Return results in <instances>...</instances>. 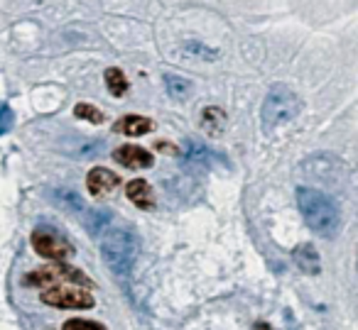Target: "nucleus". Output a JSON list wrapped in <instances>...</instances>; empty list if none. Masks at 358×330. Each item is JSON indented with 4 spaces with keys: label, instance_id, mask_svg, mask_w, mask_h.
I'll list each match as a JSON object with an SVG mask.
<instances>
[{
    "label": "nucleus",
    "instance_id": "21",
    "mask_svg": "<svg viewBox=\"0 0 358 330\" xmlns=\"http://www.w3.org/2000/svg\"><path fill=\"white\" fill-rule=\"evenodd\" d=\"M187 50H189V52H199V57H206V59H216V54H219V52L206 50V47L194 45V42H189V45H187Z\"/></svg>",
    "mask_w": 358,
    "mask_h": 330
},
{
    "label": "nucleus",
    "instance_id": "7",
    "mask_svg": "<svg viewBox=\"0 0 358 330\" xmlns=\"http://www.w3.org/2000/svg\"><path fill=\"white\" fill-rule=\"evenodd\" d=\"M118 183H120V177L106 167H94L89 172V177H86V188H89V193L96 198L108 196Z\"/></svg>",
    "mask_w": 358,
    "mask_h": 330
},
{
    "label": "nucleus",
    "instance_id": "5",
    "mask_svg": "<svg viewBox=\"0 0 358 330\" xmlns=\"http://www.w3.org/2000/svg\"><path fill=\"white\" fill-rule=\"evenodd\" d=\"M32 250L37 252L45 260H55V262H66L69 257H74V245L62 235L57 227L52 225H37L32 230Z\"/></svg>",
    "mask_w": 358,
    "mask_h": 330
},
{
    "label": "nucleus",
    "instance_id": "20",
    "mask_svg": "<svg viewBox=\"0 0 358 330\" xmlns=\"http://www.w3.org/2000/svg\"><path fill=\"white\" fill-rule=\"evenodd\" d=\"M15 125V113H13L10 105H0V135H6Z\"/></svg>",
    "mask_w": 358,
    "mask_h": 330
},
{
    "label": "nucleus",
    "instance_id": "12",
    "mask_svg": "<svg viewBox=\"0 0 358 330\" xmlns=\"http://www.w3.org/2000/svg\"><path fill=\"white\" fill-rule=\"evenodd\" d=\"M185 157L192 159V162H196V164H204V167H214V164H226L224 154L214 152V149H209L206 144L196 142V140H187V142H185Z\"/></svg>",
    "mask_w": 358,
    "mask_h": 330
},
{
    "label": "nucleus",
    "instance_id": "14",
    "mask_svg": "<svg viewBox=\"0 0 358 330\" xmlns=\"http://www.w3.org/2000/svg\"><path fill=\"white\" fill-rule=\"evenodd\" d=\"M164 84H167V93L172 96L174 100L189 98L192 84L187 79H182V76H174V74H167V76H164Z\"/></svg>",
    "mask_w": 358,
    "mask_h": 330
},
{
    "label": "nucleus",
    "instance_id": "22",
    "mask_svg": "<svg viewBox=\"0 0 358 330\" xmlns=\"http://www.w3.org/2000/svg\"><path fill=\"white\" fill-rule=\"evenodd\" d=\"M253 328H255V330H273V325L265 323V320H258V323H255Z\"/></svg>",
    "mask_w": 358,
    "mask_h": 330
},
{
    "label": "nucleus",
    "instance_id": "3",
    "mask_svg": "<svg viewBox=\"0 0 358 330\" xmlns=\"http://www.w3.org/2000/svg\"><path fill=\"white\" fill-rule=\"evenodd\" d=\"M302 110V100L294 93L289 86L285 84H275L270 86L268 96L263 100V108H260V120H263L265 130H275L280 125L294 120Z\"/></svg>",
    "mask_w": 358,
    "mask_h": 330
},
{
    "label": "nucleus",
    "instance_id": "9",
    "mask_svg": "<svg viewBox=\"0 0 358 330\" xmlns=\"http://www.w3.org/2000/svg\"><path fill=\"white\" fill-rule=\"evenodd\" d=\"M292 260H294V264L299 267V271H302V274L317 276L319 271H322V260H319V252L314 250L312 242H304V245L294 247Z\"/></svg>",
    "mask_w": 358,
    "mask_h": 330
},
{
    "label": "nucleus",
    "instance_id": "1",
    "mask_svg": "<svg viewBox=\"0 0 358 330\" xmlns=\"http://www.w3.org/2000/svg\"><path fill=\"white\" fill-rule=\"evenodd\" d=\"M297 196V208L302 213L304 223L312 227L317 235L322 237H334L338 230V206L327 196L324 191H317L312 186H297L294 191Z\"/></svg>",
    "mask_w": 358,
    "mask_h": 330
},
{
    "label": "nucleus",
    "instance_id": "4",
    "mask_svg": "<svg viewBox=\"0 0 358 330\" xmlns=\"http://www.w3.org/2000/svg\"><path fill=\"white\" fill-rule=\"evenodd\" d=\"M22 284L32 286V289H55V286H66V284H79V286H86V289H94V281L81 269L66 264V262H57V264H47V267H40V269L30 271V274L22 279Z\"/></svg>",
    "mask_w": 358,
    "mask_h": 330
},
{
    "label": "nucleus",
    "instance_id": "13",
    "mask_svg": "<svg viewBox=\"0 0 358 330\" xmlns=\"http://www.w3.org/2000/svg\"><path fill=\"white\" fill-rule=\"evenodd\" d=\"M201 128L209 135H221L226 130V113L216 105H209V108L201 110Z\"/></svg>",
    "mask_w": 358,
    "mask_h": 330
},
{
    "label": "nucleus",
    "instance_id": "8",
    "mask_svg": "<svg viewBox=\"0 0 358 330\" xmlns=\"http://www.w3.org/2000/svg\"><path fill=\"white\" fill-rule=\"evenodd\" d=\"M113 159L128 169H150L155 164L152 152L138 147V144H123V147L113 149Z\"/></svg>",
    "mask_w": 358,
    "mask_h": 330
},
{
    "label": "nucleus",
    "instance_id": "10",
    "mask_svg": "<svg viewBox=\"0 0 358 330\" xmlns=\"http://www.w3.org/2000/svg\"><path fill=\"white\" fill-rule=\"evenodd\" d=\"M155 123L143 115H123L120 120H115L113 133L115 135H128V137H143V135L152 133Z\"/></svg>",
    "mask_w": 358,
    "mask_h": 330
},
{
    "label": "nucleus",
    "instance_id": "6",
    "mask_svg": "<svg viewBox=\"0 0 358 330\" xmlns=\"http://www.w3.org/2000/svg\"><path fill=\"white\" fill-rule=\"evenodd\" d=\"M40 301L52 308H66V310H81L94 308L96 299L89 289H74V286H55L40 294Z\"/></svg>",
    "mask_w": 358,
    "mask_h": 330
},
{
    "label": "nucleus",
    "instance_id": "16",
    "mask_svg": "<svg viewBox=\"0 0 358 330\" xmlns=\"http://www.w3.org/2000/svg\"><path fill=\"white\" fill-rule=\"evenodd\" d=\"M52 198H55L59 206H64V211H74V213H81V216L89 211V208L84 206V201H81L74 191H62V188H57V191H52Z\"/></svg>",
    "mask_w": 358,
    "mask_h": 330
},
{
    "label": "nucleus",
    "instance_id": "19",
    "mask_svg": "<svg viewBox=\"0 0 358 330\" xmlns=\"http://www.w3.org/2000/svg\"><path fill=\"white\" fill-rule=\"evenodd\" d=\"M84 218H89V227L91 232H99L101 227L106 225V223L110 220V213H103V211H86Z\"/></svg>",
    "mask_w": 358,
    "mask_h": 330
},
{
    "label": "nucleus",
    "instance_id": "2",
    "mask_svg": "<svg viewBox=\"0 0 358 330\" xmlns=\"http://www.w3.org/2000/svg\"><path fill=\"white\" fill-rule=\"evenodd\" d=\"M140 255V240L125 227H110L101 240V257L115 276H125Z\"/></svg>",
    "mask_w": 358,
    "mask_h": 330
},
{
    "label": "nucleus",
    "instance_id": "11",
    "mask_svg": "<svg viewBox=\"0 0 358 330\" xmlns=\"http://www.w3.org/2000/svg\"><path fill=\"white\" fill-rule=\"evenodd\" d=\"M125 196L143 211H152L155 208V191L145 179H133V181L125 183Z\"/></svg>",
    "mask_w": 358,
    "mask_h": 330
},
{
    "label": "nucleus",
    "instance_id": "15",
    "mask_svg": "<svg viewBox=\"0 0 358 330\" xmlns=\"http://www.w3.org/2000/svg\"><path fill=\"white\" fill-rule=\"evenodd\" d=\"M106 86H108L110 96H115V98H120V96L128 93V79H125V74L120 69H115V66H110L108 71H106Z\"/></svg>",
    "mask_w": 358,
    "mask_h": 330
},
{
    "label": "nucleus",
    "instance_id": "17",
    "mask_svg": "<svg viewBox=\"0 0 358 330\" xmlns=\"http://www.w3.org/2000/svg\"><path fill=\"white\" fill-rule=\"evenodd\" d=\"M74 115L81 120H89V123H94V125H101L106 120V113H101V110L91 103H76Z\"/></svg>",
    "mask_w": 358,
    "mask_h": 330
},
{
    "label": "nucleus",
    "instance_id": "18",
    "mask_svg": "<svg viewBox=\"0 0 358 330\" xmlns=\"http://www.w3.org/2000/svg\"><path fill=\"white\" fill-rule=\"evenodd\" d=\"M62 330H108L103 323H96V320H84V318H71L62 325Z\"/></svg>",
    "mask_w": 358,
    "mask_h": 330
}]
</instances>
